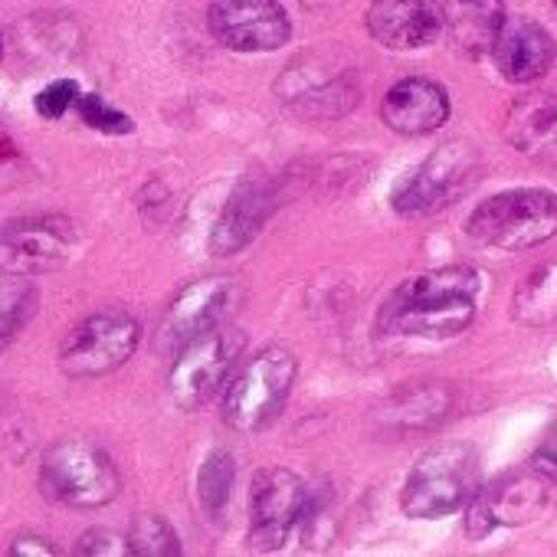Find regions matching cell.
I'll use <instances>...</instances> for the list:
<instances>
[{
  "label": "cell",
  "instance_id": "6da1fadb",
  "mask_svg": "<svg viewBox=\"0 0 557 557\" xmlns=\"http://www.w3.org/2000/svg\"><path fill=\"white\" fill-rule=\"evenodd\" d=\"M479 272L446 265L407 278L381 309V332L404 338H453L475 319Z\"/></svg>",
  "mask_w": 557,
  "mask_h": 557
},
{
  "label": "cell",
  "instance_id": "7a4b0ae2",
  "mask_svg": "<svg viewBox=\"0 0 557 557\" xmlns=\"http://www.w3.org/2000/svg\"><path fill=\"white\" fill-rule=\"evenodd\" d=\"M469 239L495 252H521L557 236V194L541 187H518L482 200L469 223Z\"/></svg>",
  "mask_w": 557,
  "mask_h": 557
},
{
  "label": "cell",
  "instance_id": "3957f363",
  "mask_svg": "<svg viewBox=\"0 0 557 557\" xmlns=\"http://www.w3.org/2000/svg\"><path fill=\"white\" fill-rule=\"evenodd\" d=\"M296 355L286 348H265L252 355L223 391V420L236 433H259L283 410L296 384Z\"/></svg>",
  "mask_w": 557,
  "mask_h": 557
},
{
  "label": "cell",
  "instance_id": "277c9868",
  "mask_svg": "<svg viewBox=\"0 0 557 557\" xmlns=\"http://www.w3.org/2000/svg\"><path fill=\"white\" fill-rule=\"evenodd\" d=\"M40 485L53 502L73 508H99L119 495L122 479L112 459L96 443L73 436L47 449L40 466Z\"/></svg>",
  "mask_w": 557,
  "mask_h": 557
},
{
  "label": "cell",
  "instance_id": "5b68a950",
  "mask_svg": "<svg viewBox=\"0 0 557 557\" xmlns=\"http://www.w3.org/2000/svg\"><path fill=\"white\" fill-rule=\"evenodd\" d=\"M475 495V449L446 443L420 456L404 485V511L410 518H443Z\"/></svg>",
  "mask_w": 557,
  "mask_h": 557
},
{
  "label": "cell",
  "instance_id": "8992f818",
  "mask_svg": "<svg viewBox=\"0 0 557 557\" xmlns=\"http://www.w3.org/2000/svg\"><path fill=\"white\" fill-rule=\"evenodd\" d=\"M243 348H246L243 332L226 329V325H213L194 335L190 342H184L177 348V358L168 377L171 397L177 400V407L197 410L207 400H213V394L230 381Z\"/></svg>",
  "mask_w": 557,
  "mask_h": 557
},
{
  "label": "cell",
  "instance_id": "52a82bcc",
  "mask_svg": "<svg viewBox=\"0 0 557 557\" xmlns=\"http://www.w3.org/2000/svg\"><path fill=\"white\" fill-rule=\"evenodd\" d=\"M141 342V325L122 312L106 309L83 319L60 345V368L70 377H99L122 368Z\"/></svg>",
  "mask_w": 557,
  "mask_h": 557
},
{
  "label": "cell",
  "instance_id": "ba28073f",
  "mask_svg": "<svg viewBox=\"0 0 557 557\" xmlns=\"http://www.w3.org/2000/svg\"><path fill=\"white\" fill-rule=\"evenodd\" d=\"M475 174H479V154L466 141L443 145L394 194V210L404 216H430L449 207L456 197H462L475 181Z\"/></svg>",
  "mask_w": 557,
  "mask_h": 557
},
{
  "label": "cell",
  "instance_id": "9c48e42d",
  "mask_svg": "<svg viewBox=\"0 0 557 557\" xmlns=\"http://www.w3.org/2000/svg\"><path fill=\"white\" fill-rule=\"evenodd\" d=\"M306 482L289 469H262L249 492V541L256 550H275L302 524L309 508Z\"/></svg>",
  "mask_w": 557,
  "mask_h": 557
},
{
  "label": "cell",
  "instance_id": "30bf717a",
  "mask_svg": "<svg viewBox=\"0 0 557 557\" xmlns=\"http://www.w3.org/2000/svg\"><path fill=\"white\" fill-rule=\"evenodd\" d=\"M76 230L63 216H24L0 230V272L8 275H47L70 262Z\"/></svg>",
  "mask_w": 557,
  "mask_h": 557
},
{
  "label": "cell",
  "instance_id": "8fae6325",
  "mask_svg": "<svg viewBox=\"0 0 557 557\" xmlns=\"http://www.w3.org/2000/svg\"><path fill=\"white\" fill-rule=\"evenodd\" d=\"M207 24L213 40L233 53H269L293 37L289 14L275 0H213Z\"/></svg>",
  "mask_w": 557,
  "mask_h": 557
},
{
  "label": "cell",
  "instance_id": "7c38bea8",
  "mask_svg": "<svg viewBox=\"0 0 557 557\" xmlns=\"http://www.w3.org/2000/svg\"><path fill=\"white\" fill-rule=\"evenodd\" d=\"M544 479L547 475L537 472V469H518V472L502 475L498 482H492L479 495H472L469 521H466L469 534L485 537L498 524H524V521H531L544 508V498H547Z\"/></svg>",
  "mask_w": 557,
  "mask_h": 557
},
{
  "label": "cell",
  "instance_id": "4fadbf2b",
  "mask_svg": "<svg viewBox=\"0 0 557 557\" xmlns=\"http://www.w3.org/2000/svg\"><path fill=\"white\" fill-rule=\"evenodd\" d=\"M233 302H236L233 278H226V275L197 278V283L181 289L174 296V302L168 306V315L158 332V345L174 351L184 342H190L194 335H200L213 325H223Z\"/></svg>",
  "mask_w": 557,
  "mask_h": 557
},
{
  "label": "cell",
  "instance_id": "5bb4252c",
  "mask_svg": "<svg viewBox=\"0 0 557 557\" xmlns=\"http://www.w3.org/2000/svg\"><path fill=\"white\" fill-rule=\"evenodd\" d=\"M443 27L446 14L436 0H374L368 11V30L387 50L430 47Z\"/></svg>",
  "mask_w": 557,
  "mask_h": 557
},
{
  "label": "cell",
  "instance_id": "9a60e30c",
  "mask_svg": "<svg viewBox=\"0 0 557 557\" xmlns=\"http://www.w3.org/2000/svg\"><path fill=\"white\" fill-rule=\"evenodd\" d=\"M381 119L400 135H430L449 119V99L433 79H404L387 89Z\"/></svg>",
  "mask_w": 557,
  "mask_h": 557
},
{
  "label": "cell",
  "instance_id": "2e32d148",
  "mask_svg": "<svg viewBox=\"0 0 557 557\" xmlns=\"http://www.w3.org/2000/svg\"><path fill=\"white\" fill-rule=\"evenodd\" d=\"M492 53H495V63H498L502 76L508 83L521 86V83L541 79L550 70L554 40L541 24H534L528 17H515V21H505Z\"/></svg>",
  "mask_w": 557,
  "mask_h": 557
},
{
  "label": "cell",
  "instance_id": "e0dca14e",
  "mask_svg": "<svg viewBox=\"0 0 557 557\" xmlns=\"http://www.w3.org/2000/svg\"><path fill=\"white\" fill-rule=\"evenodd\" d=\"M446 30L459 53L482 57L495 47L505 27L502 0H446Z\"/></svg>",
  "mask_w": 557,
  "mask_h": 557
},
{
  "label": "cell",
  "instance_id": "ac0fdd59",
  "mask_svg": "<svg viewBox=\"0 0 557 557\" xmlns=\"http://www.w3.org/2000/svg\"><path fill=\"white\" fill-rule=\"evenodd\" d=\"M505 138L541 164H557V102L521 99L505 119Z\"/></svg>",
  "mask_w": 557,
  "mask_h": 557
},
{
  "label": "cell",
  "instance_id": "d6986e66",
  "mask_svg": "<svg viewBox=\"0 0 557 557\" xmlns=\"http://www.w3.org/2000/svg\"><path fill=\"white\" fill-rule=\"evenodd\" d=\"M269 197H265V187H259V184H243L233 197H230V203H226V210L220 213V220H216V226H213V236H210V249L216 252V256H230V252H236V249H243L252 236H256V230H259V223H262V216H265V210H269V203H265Z\"/></svg>",
  "mask_w": 557,
  "mask_h": 557
},
{
  "label": "cell",
  "instance_id": "ffe728a7",
  "mask_svg": "<svg viewBox=\"0 0 557 557\" xmlns=\"http://www.w3.org/2000/svg\"><path fill=\"white\" fill-rule=\"evenodd\" d=\"M515 322L528 329H544L557 322V259L537 265L511 299Z\"/></svg>",
  "mask_w": 557,
  "mask_h": 557
},
{
  "label": "cell",
  "instance_id": "44dd1931",
  "mask_svg": "<svg viewBox=\"0 0 557 557\" xmlns=\"http://www.w3.org/2000/svg\"><path fill=\"white\" fill-rule=\"evenodd\" d=\"M37 309V289L24 275L0 272V351H8Z\"/></svg>",
  "mask_w": 557,
  "mask_h": 557
},
{
  "label": "cell",
  "instance_id": "7402d4cb",
  "mask_svg": "<svg viewBox=\"0 0 557 557\" xmlns=\"http://www.w3.org/2000/svg\"><path fill=\"white\" fill-rule=\"evenodd\" d=\"M233 475H236V469H233L230 453H223V449L210 453V459L203 462L200 479H197V495H200V505L210 518H220V511L226 508Z\"/></svg>",
  "mask_w": 557,
  "mask_h": 557
},
{
  "label": "cell",
  "instance_id": "603a6c76",
  "mask_svg": "<svg viewBox=\"0 0 557 557\" xmlns=\"http://www.w3.org/2000/svg\"><path fill=\"white\" fill-rule=\"evenodd\" d=\"M128 547H132V554H148V557L177 554L181 550L174 528L161 515H141V518H135V524L128 531Z\"/></svg>",
  "mask_w": 557,
  "mask_h": 557
},
{
  "label": "cell",
  "instance_id": "cb8c5ba5",
  "mask_svg": "<svg viewBox=\"0 0 557 557\" xmlns=\"http://www.w3.org/2000/svg\"><path fill=\"white\" fill-rule=\"evenodd\" d=\"M76 112H79V119L89 125V128H96V132H109V135H128L132 128H135V122L125 115V112H119V109H112L102 96H79V102H76Z\"/></svg>",
  "mask_w": 557,
  "mask_h": 557
},
{
  "label": "cell",
  "instance_id": "d4e9b609",
  "mask_svg": "<svg viewBox=\"0 0 557 557\" xmlns=\"http://www.w3.org/2000/svg\"><path fill=\"white\" fill-rule=\"evenodd\" d=\"M76 102H79V86H76L73 79H57V83H50V86L34 99V109H37L44 119L57 122V119H63Z\"/></svg>",
  "mask_w": 557,
  "mask_h": 557
},
{
  "label": "cell",
  "instance_id": "484cf974",
  "mask_svg": "<svg viewBox=\"0 0 557 557\" xmlns=\"http://www.w3.org/2000/svg\"><path fill=\"white\" fill-rule=\"evenodd\" d=\"M76 554H132V547H128V534L122 537L115 531L99 528V531H89L79 537Z\"/></svg>",
  "mask_w": 557,
  "mask_h": 557
},
{
  "label": "cell",
  "instance_id": "4316f807",
  "mask_svg": "<svg viewBox=\"0 0 557 557\" xmlns=\"http://www.w3.org/2000/svg\"><path fill=\"white\" fill-rule=\"evenodd\" d=\"M534 469L544 472L547 479H557V426L541 440V446L534 449Z\"/></svg>",
  "mask_w": 557,
  "mask_h": 557
},
{
  "label": "cell",
  "instance_id": "83f0119b",
  "mask_svg": "<svg viewBox=\"0 0 557 557\" xmlns=\"http://www.w3.org/2000/svg\"><path fill=\"white\" fill-rule=\"evenodd\" d=\"M11 554H30V557H53L57 554V547L53 544H47L44 537H17L14 541V547H11Z\"/></svg>",
  "mask_w": 557,
  "mask_h": 557
},
{
  "label": "cell",
  "instance_id": "f1b7e54d",
  "mask_svg": "<svg viewBox=\"0 0 557 557\" xmlns=\"http://www.w3.org/2000/svg\"><path fill=\"white\" fill-rule=\"evenodd\" d=\"M550 4H554V11H557V0H550Z\"/></svg>",
  "mask_w": 557,
  "mask_h": 557
},
{
  "label": "cell",
  "instance_id": "f546056e",
  "mask_svg": "<svg viewBox=\"0 0 557 557\" xmlns=\"http://www.w3.org/2000/svg\"><path fill=\"white\" fill-rule=\"evenodd\" d=\"M0 53H4V44H0Z\"/></svg>",
  "mask_w": 557,
  "mask_h": 557
}]
</instances>
